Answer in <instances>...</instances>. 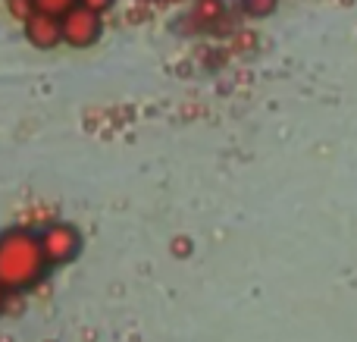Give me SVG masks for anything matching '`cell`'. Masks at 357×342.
Masks as SVG:
<instances>
[{"mask_svg": "<svg viewBox=\"0 0 357 342\" xmlns=\"http://www.w3.org/2000/svg\"><path fill=\"white\" fill-rule=\"evenodd\" d=\"M276 6H279V0H241V10H245L248 16H254V19L270 16Z\"/></svg>", "mask_w": 357, "mask_h": 342, "instance_id": "cell-5", "label": "cell"}, {"mask_svg": "<svg viewBox=\"0 0 357 342\" xmlns=\"http://www.w3.org/2000/svg\"><path fill=\"white\" fill-rule=\"evenodd\" d=\"M79 3H85V6H91V10H98V13H107L116 0H79Z\"/></svg>", "mask_w": 357, "mask_h": 342, "instance_id": "cell-7", "label": "cell"}, {"mask_svg": "<svg viewBox=\"0 0 357 342\" xmlns=\"http://www.w3.org/2000/svg\"><path fill=\"white\" fill-rule=\"evenodd\" d=\"M3 302H6V289L0 286V311H3Z\"/></svg>", "mask_w": 357, "mask_h": 342, "instance_id": "cell-8", "label": "cell"}, {"mask_svg": "<svg viewBox=\"0 0 357 342\" xmlns=\"http://www.w3.org/2000/svg\"><path fill=\"white\" fill-rule=\"evenodd\" d=\"M79 0H31V10H41V13H54V16H63L69 6H75Z\"/></svg>", "mask_w": 357, "mask_h": 342, "instance_id": "cell-6", "label": "cell"}, {"mask_svg": "<svg viewBox=\"0 0 357 342\" xmlns=\"http://www.w3.org/2000/svg\"><path fill=\"white\" fill-rule=\"evenodd\" d=\"M47 270L50 264L44 258L38 232L22 230V226L0 232V286L6 292H25L38 286Z\"/></svg>", "mask_w": 357, "mask_h": 342, "instance_id": "cell-1", "label": "cell"}, {"mask_svg": "<svg viewBox=\"0 0 357 342\" xmlns=\"http://www.w3.org/2000/svg\"><path fill=\"white\" fill-rule=\"evenodd\" d=\"M60 25H63V44L82 50L100 41V35H104V13L91 10L85 3H75L60 16Z\"/></svg>", "mask_w": 357, "mask_h": 342, "instance_id": "cell-2", "label": "cell"}, {"mask_svg": "<svg viewBox=\"0 0 357 342\" xmlns=\"http://www.w3.org/2000/svg\"><path fill=\"white\" fill-rule=\"evenodd\" d=\"M22 31L31 47H38V50H50L56 44H63V25H60V16H54V13L31 10L22 19Z\"/></svg>", "mask_w": 357, "mask_h": 342, "instance_id": "cell-4", "label": "cell"}, {"mask_svg": "<svg viewBox=\"0 0 357 342\" xmlns=\"http://www.w3.org/2000/svg\"><path fill=\"white\" fill-rule=\"evenodd\" d=\"M38 239H41L44 258L50 267H63V264L75 261L82 251V232L73 223H47L38 232Z\"/></svg>", "mask_w": 357, "mask_h": 342, "instance_id": "cell-3", "label": "cell"}]
</instances>
